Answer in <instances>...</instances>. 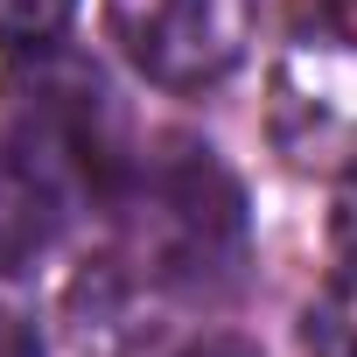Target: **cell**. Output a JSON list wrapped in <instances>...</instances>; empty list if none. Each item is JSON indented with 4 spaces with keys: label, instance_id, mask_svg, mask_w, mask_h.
<instances>
[{
    "label": "cell",
    "instance_id": "5",
    "mask_svg": "<svg viewBox=\"0 0 357 357\" xmlns=\"http://www.w3.org/2000/svg\"><path fill=\"white\" fill-rule=\"evenodd\" d=\"M308 357H357V259H336L329 287L308 301Z\"/></svg>",
    "mask_w": 357,
    "mask_h": 357
},
{
    "label": "cell",
    "instance_id": "9",
    "mask_svg": "<svg viewBox=\"0 0 357 357\" xmlns=\"http://www.w3.org/2000/svg\"><path fill=\"white\" fill-rule=\"evenodd\" d=\"M190 357H259V350H252L245 336H204V343H197Z\"/></svg>",
    "mask_w": 357,
    "mask_h": 357
},
{
    "label": "cell",
    "instance_id": "1",
    "mask_svg": "<svg viewBox=\"0 0 357 357\" xmlns=\"http://www.w3.org/2000/svg\"><path fill=\"white\" fill-rule=\"evenodd\" d=\"M140 266L175 294H218L245 266V190L211 140H161L126 183Z\"/></svg>",
    "mask_w": 357,
    "mask_h": 357
},
{
    "label": "cell",
    "instance_id": "3",
    "mask_svg": "<svg viewBox=\"0 0 357 357\" xmlns=\"http://www.w3.org/2000/svg\"><path fill=\"white\" fill-rule=\"evenodd\" d=\"M126 63L168 91H204L245 56V0H105Z\"/></svg>",
    "mask_w": 357,
    "mask_h": 357
},
{
    "label": "cell",
    "instance_id": "6",
    "mask_svg": "<svg viewBox=\"0 0 357 357\" xmlns=\"http://www.w3.org/2000/svg\"><path fill=\"white\" fill-rule=\"evenodd\" d=\"M77 15V0H0V50H50Z\"/></svg>",
    "mask_w": 357,
    "mask_h": 357
},
{
    "label": "cell",
    "instance_id": "4",
    "mask_svg": "<svg viewBox=\"0 0 357 357\" xmlns=\"http://www.w3.org/2000/svg\"><path fill=\"white\" fill-rule=\"evenodd\" d=\"M63 231V175L22 147L15 133H0V273L36 266Z\"/></svg>",
    "mask_w": 357,
    "mask_h": 357
},
{
    "label": "cell",
    "instance_id": "7",
    "mask_svg": "<svg viewBox=\"0 0 357 357\" xmlns=\"http://www.w3.org/2000/svg\"><path fill=\"white\" fill-rule=\"evenodd\" d=\"M329 238H336V259H357V161L336 190V218H329Z\"/></svg>",
    "mask_w": 357,
    "mask_h": 357
},
{
    "label": "cell",
    "instance_id": "8",
    "mask_svg": "<svg viewBox=\"0 0 357 357\" xmlns=\"http://www.w3.org/2000/svg\"><path fill=\"white\" fill-rule=\"evenodd\" d=\"M0 357H43V336H36L15 308H0Z\"/></svg>",
    "mask_w": 357,
    "mask_h": 357
},
{
    "label": "cell",
    "instance_id": "2",
    "mask_svg": "<svg viewBox=\"0 0 357 357\" xmlns=\"http://www.w3.org/2000/svg\"><path fill=\"white\" fill-rule=\"evenodd\" d=\"M15 140L36 147L56 175H77L98 197H126L133 168H140L112 84L70 56H43L36 77H15Z\"/></svg>",
    "mask_w": 357,
    "mask_h": 357
}]
</instances>
